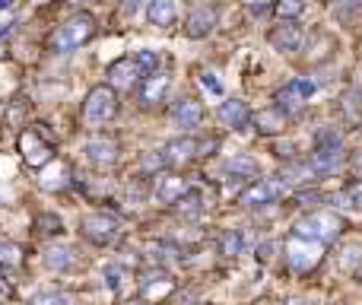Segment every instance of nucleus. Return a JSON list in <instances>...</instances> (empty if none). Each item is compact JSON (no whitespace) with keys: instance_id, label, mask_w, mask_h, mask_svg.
Returning a JSON list of instances; mask_svg holds the SVG:
<instances>
[{"instance_id":"obj_1","label":"nucleus","mask_w":362,"mask_h":305,"mask_svg":"<svg viewBox=\"0 0 362 305\" xmlns=\"http://www.w3.org/2000/svg\"><path fill=\"white\" fill-rule=\"evenodd\" d=\"M340 232H343V220L337 213H328V210H312V213H305L295 222V236L318 245L334 242Z\"/></svg>"},{"instance_id":"obj_2","label":"nucleus","mask_w":362,"mask_h":305,"mask_svg":"<svg viewBox=\"0 0 362 305\" xmlns=\"http://www.w3.org/2000/svg\"><path fill=\"white\" fill-rule=\"evenodd\" d=\"M115 115H118V96H115L111 86H96V90H89L86 102H83V121H86L89 131L105 127Z\"/></svg>"},{"instance_id":"obj_3","label":"nucleus","mask_w":362,"mask_h":305,"mask_svg":"<svg viewBox=\"0 0 362 305\" xmlns=\"http://www.w3.org/2000/svg\"><path fill=\"white\" fill-rule=\"evenodd\" d=\"M96 35V20L89 13H76L67 22L57 26V32L51 35V51H74L80 45H86Z\"/></svg>"},{"instance_id":"obj_4","label":"nucleus","mask_w":362,"mask_h":305,"mask_svg":"<svg viewBox=\"0 0 362 305\" xmlns=\"http://www.w3.org/2000/svg\"><path fill=\"white\" fill-rule=\"evenodd\" d=\"M312 169H314V175H330V172H337L340 169V162H343V140H340V134L337 131H321L318 134V140H314V152H312Z\"/></svg>"},{"instance_id":"obj_5","label":"nucleus","mask_w":362,"mask_h":305,"mask_svg":"<svg viewBox=\"0 0 362 305\" xmlns=\"http://www.w3.org/2000/svg\"><path fill=\"white\" fill-rule=\"evenodd\" d=\"M20 150H22V159H26L29 166L41 169L45 162H51V156H55V140L48 137L45 125H39V127H29V131L20 134Z\"/></svg>"},{"instance_id":"obj_6","label":"nucleus","mask_w":362,"mask_h":305,"mask_svg":"<svg viewBox=\"0 0 362 305\" xmlns=\"http://www.w3.org/2000/svg\"><path fill=\"white\" fill-rule=\"evenodd\" d=\"M321 261V245L318 242H308V239L293 236L286 239V264L293 274H312Z\"/></svg>"},{"instance_id":"obj_7","label":"nucleus","mask_w":362,"mask_h":305,"mask_svg":"<svg viewBox=\"0 0 362 305\" xmlns=\"http://www.w3.org/2000/svg\"><path fill=\"white\" fill-rule=\"evenodd\" d=\"M283 191H286V185L280 178H258V185L245 187L239 194V204L242 207H267V204L280 201Z\"/></svg>"},{"instance_id":"obj_8","label":"nucleus","mask_w":362,"mask_h":305,"mask_svg":"<svg viewBox=\"0 0 362 305\" xmlns=\"http://www.w3.org/2000/svg\"><path fill=\"white\" fill-rule=\"evenodd\" d=\"M80 229H83V236H86L89 242H96V245H111V242L118 239V222H115V216H105V213H89V216H83Z\"/></svg>"},{"instance_id":"obj_9","label":"nucleus","mask_w":362,"mask_h":305,"mask_svg":"<svg viewBox=\"0 0 362 305\" xmlns=\"http://www.w3.org/2000/svg\"><path fill=\"white\" fill-rule=\"evenodd\" d=\"M312 92H314V80H308V76H295V80H289V83L277 92V108L289 115V111H295L302 102H308Z\"/></svg>"},{"instance_id":"obj_10","label":"nucleus","mask_w":362,"mask_h":305,"mask_svg":"<svg viewBox=\"0 0 362 305\" xmlns=\"http://www.w3.org/2000/svg\"><path fill=\"white\" fill-rule=\"evenodd\" d=\"M140 292H144L146 302H162L165 296L175 292V280L165 271H146L144 277H140Z\"/></svg>"},{"instance_id":"obj_11","label":"nucleus","mask_w":362,"mask_h":305,"mask_svg":"<svg viewBox=\"0 0 362 305\" xmlns=\"http://www.w3.org/2000/svg\"><path fill=\"white\" fill-rule=\"evenodd\" d=\"M172 121H175L178 131H197L200 121H204V108H200V102H194V99H181V102H175V108H172Z\"/></svg>"},{"instance_id":"obj_12","label":"nucleus","mask_w":362,"mask_h":305,"mask_svg":"<svg viewBox=\"0 0 362 305\" xmlns=\"http://www.w3.org/2000/svg\"><path fill=\"white\" fill-rule=\"evenodd\" d=\"M140 73H144V70L137 67V61H127V57H124V61H115L109 67V83L118 86V90H134V86L140 83Z\"/></svg>"},{"instance_id":"obj_13","label":"nucleus","mask_w":362,"mask_h":305,"mask_svg":"<svg viewBox=\"0 0 362 305\" xmlns=\"http://www.w3.org/2000/svg\"><path fill=\"white\" fill-rule=\"evenodd\" d=\"M86 152H89V159L96 162V166H111V162L118 159V140L115 137H105V134L89 137L86 140Z\"/></svg>"},{"instance_id":"obj_14","label":"nucleus","mask_w":362,"mask_h":305,"mask_svg":"<svg viewBox=\"0 0 362 305\" xmlns=\"http://www.w3.org/2000/svg\"><path fill=\"white\" fill-rule=\"evenodd\" d=\"M216 115H219V121H223V127H235V131L248 127V121H251V111H248V105L242 102V99H229V102H223Z\"/></svg>"},{"instance_id":"obj_15","label":"nucleus","mask_w":362,"mask_h":305,"mask_svg":"<svg viewBox=\"0 0 362 305\" xmlns=\"http://www.w3.org/2000/svg\"><path fill=\"white\" fill-rule=\"evenodd\" d=\"M270 42L280 51H299L302 42H305V32H302V26H295V22H283V26H277L274 32H270Z\"/></svg>"},{"instance_id":"obj_16","label":"nucleus","mask_w":362,"mask_h":305,"mask_svg":"<svg viewBox=\"0 0 362 305\" xmlns=\"http://www.w3.org/2000/svg\"><path fill=\"white\" fill-rule=\"evenodd\" d=\"M194 156H200V143L191 137H178L172 140L169 146H165V159H169V166H181V162H191Z\"/></svg>"},{"instance_id":"obj_17","label":"nucleus","mask_w":362,"mask_h":305,"mask_svg":"<svg viewBox=\"0 0 362 305\" xmlns=\"http://www.w3.org/2000/svg\"><path fill=\"white\" fill-rule=\"evenodd\" d=\"M213 26H216V10L213 7H197L191 16H188L185 32L191 35V38H204V35L213 32Z\"/></svg>"},{"instance_id":"obj_18","label":"nucleus","mask_w":362,"mask_h":305,"mask_svg":"<svg viewBox=\"0 0 362 305\" xmlns=\"http://www.w3.org/2000/svg\"><path fill=\"white\" fill-rule=\"evenodd\" d=\"M254 127H258V134H280L286 127V111H280L277 105L274 108H260L254 115Z\"/></svg>"},{"instance_id":"obj_19","label":"nucleus","mask_w":362,"mask_h":305,"mask_svg":"<svg viewBox=\"0 0 362 305\" xmlns=\"http://www.w3.org/2000/svg\"><path fill=\"white\" fill-rule=\"evenodd\" d=\"M165 90H169V76L162 73H150L144 80V86H140V102L144 105H159L165 96Z\"/></svg>"},{"instance_id":"obj_20","label":"nucleus","mask_w":362,"mask_h":305,"mask_svg":"<svg viewBox=\"0 0 362 305\" xmlns=\"http://www.w3.org/2000/svg\"><path fill=\"white\" fill-rule=\"evenodd\" d=\"M76 251L70 248V245H51L48 251H45V264H48L51 271H70V267H76Z\"/></svg>"},{"instance_id":"obj_21","label":"nucleus","mask_w":362,"mask_h":305,"mask_svg":"<svg viewBox=\"0 0 362 305\" xmlns=\"http://www.w3.org/2000/svg\"><path fill=\"white\" fill-rule=\"evenodd\" d=\"M146 16H150L153 26H172L175 22V0H150Z\"/></svg>"},{"instance_id":"obj_22","label":"nucleus","mask_w":362,"mask_h":305,"mask_svg":"<svg viewBox=\"0 0 362 305\" xmlns=\"http://www.w3.org/2000/svg\"><path fill=\"white\" fill-rule=\"evenodd\" d=\"M67 185H70V169H67V162H61V159L41 175V187H45V191H51V187H55V191H64Z\"/></svg>"},{"instance_id":"obj_23","label":"nucleus","mask_w":362,"mask_h":305,"mask_svg":"<svg viewBox=\"0 0 362 305\" xmlns=\"http://www.w3.org/2000/svg\"><path fill=\"white\" fill-rule=\"evenodd\" d=\"M172 207H175V213L181 216V220H197V216L204 213V197H200V191H188V194L178 204H172Z\"/></svg>"},{"instance_id":"obj_24","label":"nucleus","mask_w":362,"mask_h":305,"mask_svg":"<svg viewBox=\"0 0 362 305\" xmlns=\"http://www.w3.org/2000/svg\"><path fill=\"white\" fill-rule=\"evenodd\" d=\"M185 194H188V181L185 178H165L162 185H159V191H156V197L162 204H178Z\"/></svg>"},{"instance_id":"obj_25","label":"nucleus","mask_w":362,"mask_h":305,"mask_svg":"<svg viewBox=\"0 0 362 305\" xmlns=\"http://www.w3.org/2000/svg\"><path fill=\"white\" fill-rule=\"evenodd\" d=\"M219 248H223L225 257H239L242 248H245V236H242V229H225L223 239H219Z\"/></svg>"},{"instance_id":"obj_26","label":"nucleus","mask_w":362,"mask_h":305,"mask_svg":"<svg viewBox=\"0 0 362 305\" xmlns=\"http://www.w3.org/2000/svg\"><path fill=\"white\" fill-rule=\"evenodd\" d=\"M225 169H229V175H235V178H258V162L251 159V156H235V159L225 162Z\"/></svg>"},{"instance_id":"obj_27","label":"nucleus","mask_w":362,"mask_h":305,"mask_svg":"<svg viewBox=\"0 0 362 305\" xmlns=\"http://www.w3.org/2000/svg\"><path fill=\"white\" fill-rule=\"evenodd\" d=\"M330 201H334L337 207H362V181H353V185L343 187L340 194H334Z\"/></svg>"},{"instance_id":"obj_28","label":"nucleus","mask_w":362,"mask_h":305,"mask_svg":"<svg viewBox=\"0 0 362 305\" xmlns=\"http://www.w3.org/2000/svg\"><path fill=\"white\" fill-rule=\"evenodd\" d=\"M286 178H283V185H286V181H293V185H302V181H308L314 175V169H312V162H289L286 166Z\"/></svg>"},{"instance_id":"obj_29","label":"nucleus","mask_w":362,"mask_h":305,"mask_svg":"<svg viewBox=\"0 0 362 305\" xmlns=\"http://www.w3.org/2000/svg\"><path fill=\"white\" fill-rule=\"evenodd\" d=\"M0 264L4 267H20L22 264V248L13 242H0Z\"/></svg>"},{"instance_id":"obj_30","label":"nucleus","mask_w":362,"mask_h":305,"mask_svg":"<svg viewBox=\"0 0 362 305\" xmlns=\"http://www.w3.org/2000/svg\"><path fill=\"white\" fill-rule=\"evenodd\" d=\"M140 169H144V172H159V169H169V159H165V150H159V152H146L144 159H140Z\"/></svg>"},{"instance_id":"obj_31","label":"nucleus","mask_w":362,"mask_h":305,"mask_svg":"<svg viewBox=\"0 0 362 305\" xmlns=\"http://www.w3.org/2000/svg\"><path fill=\"white\" fill-rule=\"evenodd\" d=\"M302 10H305V0H280L277 3V13L283 20H295V16H302Z\"/></svg>"},{"instance_id":"obj_32","label":"nucleus","mask_w":362,"mask_h":305,"mask_svg":"<svg viewBox=\"0 0 362 305\" xmlns=\"http://www.w3.org/2000/svg\"><path fill=\"white\" fill-rule=\"evenodd\" d=\"M35 226H39V232H45V236H57V232H61V220L51 213H41L39 220H35Z\"/></svg>"},{"instance_id":"obj_33","label":"nucleus","mask_w":362,"mask_h":305,"mask_svg":"<svg viewBox=\"0 0 362 305\" xmlns=\"http://www.w3.org/2000/svg\"><path fill=\"white\" fill-rule=\"evenodd\" d=\"M74 299L67 296V292H45V296L35 299V305H70Z\"/></svg>"},{"instance_id":"obj_34","label":"nucleus","mask_w":362,"mask_h":305,"mask_svg":"<svg viewBox=\"0 0 362 305\" xmlns=\"http://www.w3.org/2000/svg\"><path fill=\"white\" fill-rule=\"evenodd\" d=\"M137 67H140V70H150V73H156L159 55H153V51H140V55H137Z\"/></svg>"},{"instance_id":"obj_35","label":"nucleus","mask_w":362,"mask_h":305,"mask_svg":"<svg viewBox=\"0 0 362 305\" xmlns=\"http://www.w3.org/2000/svg\"><path fill=\"white\" fill-rule=\"evenodd\" d=\"M356 261H362V251L356 248V245H349V248H343L340 264H343V267H347V271H353V267H356Z\"/></svg>"},{"instance_id":"obj_36","label":"nucleus","mask_w":362,"mask_h":305,"mask_svg":"<svg viewBox=\"0 0 362 305\" xmlns=\"http://www.w3.org/2000/svg\"><path fill=\"white\" fill-rule=\"evenodd\" d=\"M318 201H321L318 191H299V194H295V204H299V207H314Z\"/></svg>"},{"instance_id":"obj_37","label":"nucleus","mask_w":362,"mask_h":305,"mask_svg":"<svg viewBox=\"0 0 362 305\" xmlns=\"http://www.w3.org/2000/svg\"><path fill=\"white\" fill-rule=\"evenodd\" d=\"M200 83H204V90H210L213 96H219V92H223V83H219L213 73H200Z\"/></svg>"},{"instance_id":"obj_38","label":"nucleus","mask_w":362,"mask_h":305,"mask_svg":"<svg viewBox=\"0 0 362 305\" xmlns=\"http://www.w3.org/2000/svg\"><path fill=\"white\" fill-rule=\"evenodd\" d=\"M270 251H274V245H270V242L258 245V257H260V261H267V257H270Z\"/></svg>"},{"instance_id":"obj_39","label":"nucleus","mask_w":362,"mask_h":305,"mask_svg":"<svg viewBox=\"0 0 362 305\" xmlns=\"http://www.w3.org/2000/svg\"><path fill=\"white\" fill-rule=\"evenodd\" d=\"M353 172L359 175V181H362V152H356L353 156Z\"/></svg>"},{"instance_id":"obj_40","label":"nucleus","mask_w":362,"mask_h":305,"mask_svg":"<svg viewBox=\"0 0 362 305\" xmlns=\"http://www.w3.org/2000/svg\"><path fill=\"white\" fill-rule=\"evenodd\" d=\"M134 10H137V0H127V3H124V13H134Z\"/></svg>"},{"instance_id":"obj_41","label":"nucleus","mask_w":362,"mask_h":305,"mask_svg":"<svg viewBox=\"0 0 362 305\" xmlns=\"http://www.w3.org/2000/svg\"><path fill=\"white\" fill-rule=\"evenodd\" d=\"M13 7V0H0V10H10Z\"/></svg>"},{"instance_id":"obj_42","label":"nucleus","mask_w":362,"mask_h":305,"mask_svg":"<svg viewBox=\"0 0 362 305\" xmlns=\"http://www.w3.org/2000/svg\"><path fill=\"white\" fill-rule=\"evenodd\" d=\"M286 305H305V302H302V299H293V302H286Z\"/></svg>"}]
</instances>
